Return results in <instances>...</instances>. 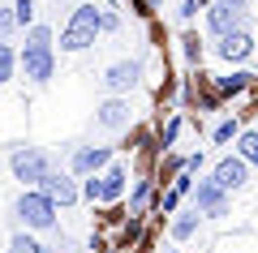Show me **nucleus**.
I'll return each instance as SVG.
<instances>
[{"label": "nucleus", "mask_w": 258, "mask_h": 253, "mask_svg": "<svg viewBox=\"0 0 258 253\" xmlns=\"http://www.w3.org/2000/svg\"><path fill=\"white\" fill-rule=\"evenodd\" d=\"M99 30H103L99 26V9H95V5H78L74 18H69V26H64V35H60V47L64 52H86Z\"/></svg>", "instance_id": "obj_1"}, {"label": "nucleus", "mask_w": 258, "mask_h": 253, "mask_svg": "<svg viewBox=\"0 0 258 253\" xmlns=\"http://www.w3.org/2000/svg\"><path fill=\"white\" fill-rule=\"evenodd\" d=\"M13 215H18L26 227H52L56 223V202L47 198L43 189H39V193H22L18 206H13Z\"/></svg>", "instance_id": "obj_2"}, {"label": "nucleus", "mask_w": 258, "mask_h": 253, "mask_svg": "<svg viewBox=\"0 0 258 253\" xmlns=\"http://www.w3.org/2000/svg\"><path fill=\"white\" fill-rule=\"evenodd\" d=\"M47 172H52V159H47V150H35V146H26V150L13 154V176H18V181L39 185Z\"/></svg>", "instance_id": "obj_3"}, {"label": "nucleus", "mask_w": 258, "mask_h": 253, "mask_svg": "<svg viewBox=\"0 0 258 253\" xmlns=\"http://www.w3.org/2000/svg\"><path fill=\"white\" fill-rule=\"evenodd\" d=\"M82 193L91 202H116L120 193H125V167H108L103 176H91V181L82 185Z\"/></svg>", "instance_id": "obj_4"}, {"label": "nucleus", "mask_w": 258, "mask_h": 253, "mask_svg": "<svg viewBox=\"0 0 258 253\" xmlns=\"http://www.w3.org/2000/svg\"><path fill=\"white\" fill-rule=\"evenodd\" d=\"M224 193H228V189H224V185L211 176V181H198V189H194V202H198V210H207V215L220 219V215H228V198H224Z\"/></svg>", "instance_id": "obj_5"}, {"label": "nucleus", "mask_w": 258, "mask_h": 253, "mask_svg": "<svg viewBox=\"0 0 258 253\" xmlns=\"http://www.w3.org/2000/svg\"><path fill=\"white\" fill-rule=\"evenodd\" d=\"M138 77H142V60H120V64H112V69L103 73V86H108L112 95H125V91L138 86Z\"/></svg>", "instance_id": "obj_6"}, {"label": "nucleus", "mask_w": 258, "mask_h": 253, "mask_svg": "<svg viewBox=\"0 0 258 253\" xmlns=\"http://www.w3.org/2000/svg\"><path fill=\"white\" fill-rule=\"evenodd\" d=\"M22 69H26L30 81H47V77L56 73L52 47H26V52H22Z\"/></svg>", "instance_id": "obj_7"}, {"label": "nucleus", "mask_w": 258, "mask_h": 253, "mask_svg": "<svg viewBox=\"0 0 258 253\" xmlns=\"http://www.w3.org/2000/svg\"><path fill=\"white\" fill-rule=\"evenodd\" d=\"M241 18H245V9H232L228 0H220V5H211V13H207V30H211V35L241 30Z\"/></svg>", "instance_id": "obj_8"}, {"label": "nucleus", "mask_w": 258, "mask_h": 253, "mask_svg": "<svg viewBox=\"0 0 258 253\" xmlns=\"http://www.w3.org/2000/svg\"><path fill=\"white\" fill-rule=\"evenodd\" d=\"M39 185H43V193L52 202H60V206H74V202H78V185L69 181V176H60V172H47Z\"/></svg>", "instance_id": "obj_9"}, {"label": "nucleus", "mask_w": 258, "mask_h": 253, "mask_svg": "<svg viewBox=\"0 0 258 253\" xmlns=\"http://www.w3.org/2000/svg\"><path fill=\"white\" fill-rule=\"evenodd\" d=\"M108 159H112L108 146H82V150L74 154V172H78V176H95Z\"/></svg>", "instance_id": "obj_10"}, {"label": "nucleus", "mask_w": 258, "mask_h": 253, "mask_svg": "<svg viewBox=\"0 0 258 253\" xmlns=\"http://www.w3.org/2000/svg\"><path fill=\"white\" fill-rule=\"evenodd\" d=\"M215 181H220L224 189H241V185L249 181L245 159H241V154H237V159H220V163H215Z\"/></svg>", "instance_id": "obj_11"}, {"label": "nucleus", "mask_w": 258, "mask_h": 253, "mask_svg": "<svg viewBox=\"0 0 258 253\" xmlns=\"http://www.w3.org/2000/svg\"><path fill=\"white\" fill-rule=\"evenodd\" d=\"M249 52H254V39H249L245 30H228V35H220V56H224V60H245Z\"/></svg>", "instance_id": "obj_12"}, {"label": "nucleus", "mask_w": 258, "mask_h": 253, "mask_svg": "<svg viewBox=\"0 0 258 253\" xmlns=\"http://www.w3.org/2000/svg\"><path fill=\"white\" fill-rule=\"evenodd\" d=\"M95 120H99L103 129H125V125H129V103H120V99L103 103V108L95 112Z\"/></svg>", "instance_id": "obj_13"}, {"label": "nucleus", "mask_w": 258, "mask_h": 253, "mask_svg": "<svg viewBox=\"0 0 258 253\" xmlns=\"http://www.w3.org/2000/svg\"><path fill=\"white\" fill-rule=\"evenodd\" d=\"M237 154L245 163H258V133H241L237 137Z\"/></svg>", "instance_id": "obj_14"}, {"label": "nucleus", "mask_w": 258, "mask_h": 253, "mask_svg": "<svg viewBox=\"0 0 258 253\" xmlns=\"http://www.w3.org/2000/svg\"><path fill=\"white\" fill-rule=\"evenodd\" d=\"M13 69H18V56H13V47L0 39V81H9V77H13Z\"/></svg>", "instance_id": "obj_15"}, {"label": "nucleus", "mask_w": 258, "mask_h": 253, "mask_svg": "<svg viewBox=\"0 0 258 253\" xmlns=\"http://www.w3.org/2000/svg\"><path fill=\"white\" fill-rule=\"evenodd\" d=\"M26 47H52V30L47 26H30L26 30Z\"/></svg>", "instance_id": "obj_16"}, {"label": "nucleus", "mask_w": 258, "mask_h": 253, "mask_svg": "<svg viewBox=\"0 0 258 253\" xmlns=\"http://www.w3.org/2000/svg\"><path fill=\"white\" fill-rule=\"evenodd\" d=\"M194 232H198V215H185V219H176V223H172L176 240H185V236H194Z\"/></svg>", "instance_id": "obj_17"}, {"label": "nucleus", "mask_w": 258, "mask_h": 253, "mask_svg": "<svg viewBox=\"0 0 258 253\" xmlns=\"http://www.w3.org/2000/svg\"><path fill=\"white\" fill-rule=\"evenodd\" d=\"M30 18H35V0H18L13 5V22L18 26H30Z\"/></svg>", "instance_id": "obj_18"}, {"label": "nucleus", "mask_w": 258, "mask_h": 253, "mask_svg": "<svg viewBox=\"0 0 258 253\" xmlns=\"http://www.w3.org/2000/svg\"><path fill=\"white\" fill-rule=\"evenodd\" d=\"M245 86H249V73H232V77H224V81H220V91H228V95L245 91Z\"/></svg>", "instance_id": "obj_19"}, {"label": "nucleus", "mask_w": 258, "mask_h": 253, "mask_svg": "<svg viewBox=\"0 0 258 253\" xmlns=\"http://www.w3.org/2000/svg\"><path fill=\"white\" fill-rule=\"evenodd\" d=\"M147 198H151V181H138V189H134V202H129V210L138 215V210L147 206Z\"/></svg>", "instance_id": "obj_20"}, {"label": "nucleus", "mask_w": 258, "mask_h": 253, "mask_svg": "<svg viewBox=\"0 0 258 253\" xmlns=\"http://www.w3.org/2000/svg\"><path fill=\"white\" fill-rule=\"evenodd\" d=\"M13 253H47L39 240H30V236H13Z\"/></svg>", "instance_id": "obj_21"}, {"label": "nucleus", "mask_w": 258, "mask_h": 253, "mask_svg": "<svg viewBox=\"0 0 258 253\" xmlns=\"http://www.w3.org/2000/svg\"><path fill=\"white\" fill-rule=\"evenodd\" d=\"M181 43H185V56H189V60H198V56H203V43H198V35H185Z\"/></svg>", "instance_id": "obj_22"}, {"label": "nucleus", "mask_w": 258, "mask_h": 253, "mask_svg": "<svg viewBox=\"0 0 258 253\" xmlns=\"http://www.w3.org/2000/svg\"><path fill=\"white\" fill-rule=\"evenodd\" d=\"M232 133H237V120H224V125L215 129V142H232Z\"/></svg>", "instance_id": "obj_23"}, {"label": "nucleus", "mask_w": 258, "mask_h": 253, "mask_svg": "<svg viewBox=\"0 0 258 253\" xmlns=\"http://www.w3.org/2000/svg\"><path fill=\"white\" fill-rule=\"evenodd\" d=\"M13 26H18V22H13V13H5V9H0V39L9 35V30H13Z\"/></svg>", "instance_id": "obj_24"}, {"label": "nucleus", "mask_w": 258, "mask_h": 253, "mask_svg": "<svg viewBox=\"0 0 258 253\" xmlns=\"http://www.w3.org/2000/svg\"><path fill=\"white\" fill-rule=\"evenodd\" d=\"M176 202H181V193L168 189V193H164V210H176Z\"/></svg>", "instance_id": "obj_25"}, {"label": "nucleus", "mask_w": 258, "mask_h": 253, "mask_svg": "<svg viewBox=\"0 0 258 253\" xmlns=\"http://www.w3.org/2000/svg\"><path fill=\"white\" fill-rule=\"evenodd\" d=\"M176 129H181V120H172V125L164 129V146H172V137H176Z\"/></svg>", "instance_id": "obj_26"}, {"label": "nucleus", "mask_w": 258, "mask_h": 253, "mask_svg": "<svg viewBox=\"0 0 258 253\" xmlns=\"http://www.w3.org/2000/svg\"><path fill=\"white\" fill-rule=\"evenodd\" d=\"M228 5H232V9H245V0H228Z\"/></svg>", "instance_id": "obj_27"}, {"label": "nucleus", "mask_w": 258, "mask_h": 253, "mask_svg": "<svg viewBox=\"0 0 258 253\" xmlns=\"http://www.w3.org/2000/svg\"><path fill=\"white\" fill-rule=\"evenodd\" d=\"M164 253H176V249H164Z\"/></svg>", "instance_id": "obj_28"}, {"label": "nucleus", "mask_w": 258, "mask_h": 253, "mask_svg": "<svg viewBox=\"0 0 258 253\" xmlns=\"http://www.w3.org/2000/svg\"><path fill=\"white\" fill-rule=\"evenodd\" d=\"M254 47H258V39H254Z\"/></svg>", "instance_id": "obj_29"}]
</instances>
